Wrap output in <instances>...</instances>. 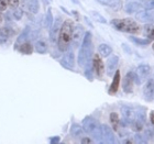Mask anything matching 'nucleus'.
Wrapping results in <instances>:
<instances>
[{
  "mask_svg": "<svg viewBox=\"0 0 154 144\" xmlns=\"http://www.w3.org/2000/svg\"><path fill=\"white\" fill-rule=\"evenodd\" d=\"M93 55V41H91V33L86 32L83 38L82 47L78 53V65L80 67H85L87 64L90 63Z\"/></svg>",
  "mask_w": 154,
  "mask_h": 144,
  "instance_id": "nucleus-1",
  "label": "nucleus"
},
{
  "mask_svg": "<svg viewBox=\"0 0 154 144\" xmlns=\"http://www.w3.org/2000/svg\"><path fill=\"white\" fill-rule=\"evenodd\" d=\"M73 22L71 20H66L61 26L60 34H58V48L60 51H67L72 43V35H73Z\"/></svg>",
  "mask_w": 154,
  "mask_h": 144,
  "instance_id": "nucleus-2",
  "label": "nucleus"
},
{
  "mask_svg": "<svg viewBox=\"0 0 154 144\" xmlns=\"http://www.w3.org/2000/svg\"><path fill=\"white\" fill-rule=\"evenodd\" d=\"M111 24L115 29L118 31L125 33H130V34H137L141 31V26L132 19H113L111 21Z\"/></svg>",
  "mask_w": 154,
  "mask_h": 144,
  "instance_id": "nucleus-3",
  "label": "nucleus"
},
{
  "mask_svg": "<svg viewBox=\"0 0 154 144\" xmlns=\"http://www.w3.org/2000/svg\"><path fill=\"white\" fill-rule=\"evenodd\" d=\"M83 129L84 131L88 133L90 136H93L96 141L101 142V127L91 117H86L83 120Z\"/></svg>",
  "mask_w": 154,
  "mask_h": 144,
  "instance_id": "nucleus-4",
  "label": "nucleus"
},
{
  "mask_svg": "<svg viewBox=\"0 0 154 144\" xmlns=\"http://www.w3.org/2000/svg\"><path fill=\"white\" fill-rule=\"evenodd\" d=\"M121 113L123 117V123L125 125H131L137 120V111L129 106L121 107Z\"/></svg>",
  "mask_w": 154,
  "mask_h": 144,
  "instance_id": "nucleus-5",
  "label": "nucleus"
},
{
  "mask_svg": "<svg viewBox=\"0 0 154 144\" xmlns=\"http://www.w3.org/2000/svg\"><path fill=\"white\" fill-rule=\"evenodd\" d=\"M61 23L62 19L60 17H57L55 21L52 23V28L51 31H50V41H51L52 44H55L58 40V34H60V30H61Z\"/></svg>",
  "mask_w": 154,
  "mask_h": 144,
  "instance_id": "nucleus-6",
  "label": "nucleus"
},
{
  "mask_svg": "<svg viewBox=\"0 0 154 144\" xmlns=\"http://www.w3.org/2000/svg\"><path fill=\"white\" fill-rule=\"evenodd\" d=\"M100 127H101V142L103 143H116V136L112 130L107 124H103Z\"/></svg>",
  "mask_w": 154,
  "mask_h": 144,
  "instance_id": "nucleus-7",
  "label": "nucleus"
},
{
  "mask_svg": "<svg viewBox=\"0 0 154 144\" xmlns=\"http://www.w3.org/2000/svg\"><path fill=\"white\" fill-rule=\"evenodd\" d=\"M143 98L149 103L154 100V79L152 78H149L148 81L145 83L143 88Z\"/></svg>",
  "mask_w": 154,
  "mask_h": 144,
  "instance_id": "nucleus-8",
  "label": "nucleus"
},
{
  "mask_svg": "<svg viewBox=\"0 0 154 144\" xmlns=\"http://www.w3.org/2000/svg\"><path fill=\"white\" fill-rule=\"evenodd\" d=\"M61 65L66 69H71L73 71L74 69V65H75V56H74V52L69 51L67 52L66 54L62 57V60L60 61Z\"/></svg>",
  "mask_w": 154,
  "mask_h": 144,
  "instance_id": "nucleus-9",
  "label": "nucleus"
},
{
  "mask_svg": "<svg viewBox=\"0 0 154 144\" xmlns=\"http://www.w3.org/2000/svg\"><path fill=\"white\" fill-rule=\"evenodd\" d=\"M135 18L141 21V22L150 23L154 22V9L152 10H146V11H139L135 14Z\"/></svg>",
  "mask_w": 154,
  "mask_h": 144,
  "instance_id": "nucleus-10",
  "label": "nucleus"
},
{
  "mask_svg": "<svg viewBox=\"0 0 154 144\" xmlns=\"http://www.w3.org/2000/svg\"><path fill=\"white\" fill-rule=\"evenodd\" d=\"M133 85H134L133 73H132V72H129V73L127 74V76L123 78V81H122V88H123V91L127 93H131L132 90H133Z\"/></svg>",
  "mask_w": 154,
  "mask_h": 144,
  "instance_id": "nucleus-11",
  "label": "nucleus"
},
{
  "mask_svg": "<svg viewBox=\"0 0 154 144\" xmlns=\"http://www.w3.org/2000/svg\"><path fill=\"white\" fill-rule=\"evenodd\" d=\"M93 66H94V69L96 72L97 76L98 77H101L105 73V65H103V62L101 61V58L99 57V55L96 54L94 55V58H93Z\"/></svg>",
  "mask_w": 154,
  "mask_h": 144,
  "instance_id": "nucleus-12",
  "label": "nucleus"
},
{
  "mask_svg": "<svg viewBox=\"0 0 154 144\" xmlns=\"http://www.w3.org/2000/svg\"><path fill=\"white\" fill-rule=\"evenodd\" d=\"M84 28L82 26H77L76 28L73 29V35H72V42H73V45L74 47H77L78 44L82 42V38H83L84 34Z\"/></svg>",
  "mask_w": 154,
  "mask_h": 144,
  "instance_id": "nucleus-13",
  "label": "nucleus"
},
{
  "mask_svg": "<svg viewBox=\"0 0 154 144\" xmlns=\"http://www.w3.org/2000/svg\"><path fill=\"white\" fill-rule=\"evenodd\" d=\"M150 74H151V67H150V65H148V64L139 65L138 69H137V75H138L140 81L148 79L149 76H150Z\"/></svg>",
  "mask_w": 154,
  "mask_h": 144,
  "instance_id": "nucleus-14",
  "label": "nucleus"
},
{
  "mask_svg": "<svg viewBox=\"0 0 154 144\" xmlns=\"http://www.w3.org/2000/svg\"><path fill=\"white\" fill-rule=\"evenodd\" d=\"M118 63H119V57L117 55H112L111 57L108 58V61H107V74L108 75L111 76L115 73L116 69H117Z\"/></svg>",
  "mask_w": 154,
  "mask_h": 144,
  "instance_id": "nucleus-15",
  "label": "nucleus"
},
{
  "mask_svg": "<svg viewBox=\"0 0 154 144\" xmlns=\"http://www.w3.org/2000/svg\"><path fill=\"white\" fill-rule=\"evenodd\" d=\"M142 9H143V6L140 2H137V1L129 2L125 6V10L127 13H137L139 11H141Z\"/></svg>",
  "mask_w": 154,
  "mask_h": 144,
  "instance_id": "nucleus-16",
  "label": "nucleus"
},
{
  "mask_svg": "<svg viewBox=\"0 0 154 144\" xmlns=\"http://www.w3.org/2000/svg\"><path fill=\"white\" fill-rule=\"evenodd\" d=\"M119 85H120V72L117 71L115 73L113 80H112V83H111V85H110L108 93H109L110 95H115V93H117V91H118V89H119Z\"/></svg>",
  "mask_w": 154,
  "mask_h": 144,
  "instance_id": "nucleus-17",
  "label": "nucleus"
},
{
  "mask_svg": "<svg viewBox=\"0 0 154 144\" xmlns=\"http://www.w3.org/2000/svg\"><path fill=\"white\" fill-rule=\"evenodd\" d=\"M26 8L31 13H38L40 9V3L38 0H28L26 1Z\"/></svg>",
  "mask_w": 154,
  "mask_h": 144,
  "instance_id": "nucleus-18",
  "label": "nucleus"
},
{
  "mask_svg": "<svg viewBox=\"0 0 154 144\" xmlns=\"http://www.w3.org/2000/svg\"><path fill=\"white\" fill-rule=\"evenodd\" d=\"M99 2H101L103 5H106L108 7H111L113 9L116 10H119L121 8V0H98Z\"/></svg>",
  "mask_w": 154,
  "mask_h": 144,
  "instance_id": "nucleus-19",
  "label": "nucleus"
},
{
  "mask_svg": "<svg viewBox=\"0 0 154 144\" xmlns=\"http://www.w3.org/2000/svg\"><path fill=\"white\" fill-rule=\"evenodd\" d=\"M17 48H18L21 53H23V54H31L33 51L32 45L30 44V43H28V42H23V43H21V45H18Z\"/></svg>",
  "mask_w": 154,
  "mask_h": 144,
  "instance_id": "nucleus-20",
  "label": "nucleus"
},
{
  "mask_svg": "<svg viewBox=\"0 0 154 144\" xmlns=\"http://www.w3.org/2000/svg\"><path fill=\"white\" fill-rule=\"evenodd\" d=\"M35 50L40 54H45L48 52V44L44 40H38L35 43Z\"/></svg>",
  "mask_w": 154,
  "mask_h": 144,
  "instance_id": "nucleus-21",
  "label": "nucleus"
},
{
  "mask_svg": "<svg viewBox=\"0 0 154 144\" xmlns=\"http://www.w3.org/2000/svg\"><path fill=\"white\" fill-rule=\"evenodd\" d=\"M98 51H99V54L103 56V57H107L111 54L112 52V48L110 47L108 44H100L99 47H98Z\"/></svg>",
  "mask_w": 154,
  "mask_h": 144,
  "instance_id": "nucleus-22",
  "label": "nucleus"
},
{
  "mask_svg": "<svg viewBox=\"0 0 154 144\" xmlns=\"http://www.w3.org/2000/svg\"><path fill=\"white\" fill-rule=\"evenodd\" d=\"M71 134L73 135L74 138H80V136L83 135V128H82L80 125L74 123V124L71 127Z\"/></svg>",
  "mask_w": 154,
  "mask_h": 144,
  "instance_id": "nucleus-23",
  "label": "nucleus"
},
{
  "mask_svg": "<svg viewBox=\"0 0 154 144\" xmlns=\"http://www.w3.org/2000/svg\"><path fill=\"white\" fill-rule=\"evenodd\" d=\"M30 31H31V30H30V26H26V29L22 31V33L19 35L18 40H17V44L20 45L21 43H23L24 41H26V38H28V36H29V34H30Z\"/></svg>",
  "mask_w": 154,
  "mask_h": 144,
  "instance_id": "nucleus-24",
  "label": "nucleus"
},
{
  "mask_svg": "<svg viewBox=\"0 0 154 144\" xmlns=\"http://www.w3.org/2000/svg\"><path fill=\"white\" fill-rule=\"evenodd\" d=\"M53 23V16H52V10L48 9L46 14H45V19H44V23H43V26L44 28H50Z\"/></svg>",
  "mask_w": 154,
  "mask_h": 144,
  "instance_id": "nucleus-25",
  "label": "nucleus"
},
{
  "mask_svg": "<svg viewBox=\"0 0 154 144\" xmlns=\"http://www.w3.org/2000/svg\"><path fill=\"white\" fill-rule=\"evenodd\" d=\"M144 33L148 36L149 40H153L154 38V24H146L144 26Z\"/></svg>",
  "mask_w": 154,
  "mask_h": 144,
  "instance_id": "nucleus-26",
  "label": "nucleus"
},
{
  "mask_svg": "<svg viewBox=\"0 0 154 144\" xmlns=\"http://www.w3.org/2000/svg\"><path fill=\"white\" fill-rule=\"evenodd\" d=\"M110 122H111V124H112V128L113 130H118V125H119V118H118V115L116 113V112H111L110 113Z\"/></svg>",
  "mask_w": 154,
  "mask_h": 144,
  "instance_id": "nucleus-27",
  "label": "nucleus"
},
{
  "mask_svg": "<svg viewBox=\"0 0 154 144\" xmlns=\"http://www.w3.org/2000/svg\"><path fill=\"white\" fill-rule=\"evenodd\" d=\"M90 16L93 17L94 19L96 20L97 22H99V23H107V20L103 18L101 14H100L99 12H97V11H90Z\"/></svg>",
  "mask_w": 154,
  "mask_h": 144,
  "instance_id": "nucleus-28",
  "label": "nucleus"
},
{
  "mask_svg": "<svg viewBox=\"0 0 154 144\" xmlns=\"http://www.w3.org/2000/svg\"><path fill=\"white\" fill-rule=\"evenodd\" d=\"M130 40H131L133 43H135V44H138V45H148V44H150V42H151V40H149V38L143 40V38H135V36H131Z\"/></svg>",
  "mask_w": 154,
  "mask_h": 144,
  "instance_id": "nucleus-29",
  "label": "nucleus"
},
{
  "mask_svg": "<svg viewBox=\"0 0 154 144\" xmlns=\"http://www.w3.org/2000/svg\"><path fill=\"white\" fill-rule=\"evenodd\" d=\"M141 5L146 10L154 9V0H141Z\"/></svg>",
  "mask_w": 154,
  "mask_h": 144,
  "instance_id": "nucleus-30",
  "label": "nucleus"
},
{
  "mask_svg": "<svg viewBox=\"0 0 154 144\" xmlns=\"http://www.w3.org/2000/svg\"><path fill=\"white\" fill-rule=\"evenodd\" d=\"M13 17H14V19L20 20L22 18V10L20 9V8H17V9L14 10V12H13Z\"/></svg>",
  "mask_w": 154,
  "mask_h": 144,
  "instance_id": "nucleus-31",
  "label": "nucleus"
},
{
  "mask_svg": "<svg viewBox=\"0 0 154 144\" xmlns=\"http://www.w3.org/2000/svg\"><path fill=\"white\" fill-rule=\"evenodd\" d=\"M10 30L9 29H7V28H3V29H1L0 30V35L2 36V38H8L9 36V34H10Z\"/></svg>",
  "mask_w": 154,
  "mask_h": 144,
  "instance_id": "nucleus-32",
  "label": "nucleus"
},
{
  "mask_svg": "<svg viewBox=\"0 0 154 144\" xmlns=\"http://www.w3.org/2000/svg\"><path fill=\"white\" fill-rule=\"evenodd\" d=\"M7 3H8L10 7L16 8V7H18V5H19V0H7Z\"/></svg>",
  "mask_w": 154,
  "mask_h": 144,
  "instance_id": "nucleus-33",
  "label": "nucleus"
},
{
  "mask_svg": "<svg viewBox=\"0 0 154 144\" xmlns=\"http://www.w3.org/2000/svg\"><path fill=\"white\" fill-rule=\"evenodd\" d=\"M7 0H0V11H5L7 9Z\"/></svg>",
  "mask_w": 154,
  "mask_h": 144,
  "instance_id": "nucleus-34",
  "label": "nucleus"
},
{
  "mask_svg": "<svg viewBox=\"0 0 154 144\" xmlns=\"http://www.w3.org/2000/svg\"><path fill=\"white\" fill-rule=\"evenodd\" d=\"M134 140H135V142H138V143H144V142H146L145 140H143V139H142L141 135H139V134L135 135Z\"/></svg>",
  "mask_w": 154,
  "mask_h": 144,
  "instance_id": "nucleus-35",
  "label": "nucleus"
},
{
  "mask_svg": "<svg viewBox=\"0 0 154 144\" xmlns=\"http://www.w3.org/2000/svg\"><path fill=\"white\" fill-rule=\"evenodd\" d=\"M50 142H51V143H58V142H60V138H58V136L51 138V139H50Z\"/></svg>",
  "mask_w": 154,
  "mask_h": 144,
  "instance_id": "nucleus-36",
  "label": "nucleus"
},
{
  "mask_svg": "<svg viewBox=\"0 0 154 144\" xmlns=\"http://www.w3.org/2000/svg\"><path fill=\"white\" fill-rule=\"evenodd\" d=\"M150 119H151L152 124L154 125V111H152V112H151V115H150Z\"/></svg>",
  "mask_w": 154,
  "mask_h": 144,
  "instance_id": "nucleus-37",
  "label": "nucleus"
},
{
  "mask_svg": "<svg viewBox=\"0 0 154 144\" xmlns=\"http://www.w3.org/2000/svg\"><path fill=\"white\" fill-rule=\"evenodd\" d=\"M90 140L89 139H83V140H82V143H90Z\"/></svg>",
  "mask_w": 154,
  "mask_h": 144,
  "instance_id": "nucleus-38",
  "label": "nucleus"
},
{
  "mask_svg": "<svg viewBox=\"0 0 154 144\" xmlns=\"http://www.w3.org/2000/svg\"><path fill=\"white\" fill-rule=\"evenodd\" d=\"M2 22V16H1V14H0V23Z\"/></svg>",
  "mask_w": 154,
  "mask_h": 144,
  "instance_id": "nucleus-39",
  "label": "nucleus"
},
{
  "mask_svg": "<svg viewBox=\"0 0 154 144\" xmlns=\"http://www.w3.org/2000/svg\"><path fill=\"white\" fill-rule=\"evenodd\" d=\"M152 48H153V50H154V43H153V45H152Z\"/></svg>",
  "mask_w": 154,
  "mask_h": 144,
  "instance_id": "nucleus-40",
  "label": "nucleus"
},
{
  "mask_svg": "<svg viewBox=\"0 0 154 144\" xmlns=\"http://www.w3.org/2000/svg\"><path fill=\"white\" fill-rule=\"evenodd\" d=\"M48 1H51V0H48Z\"/></svg>",
  "mask_w": 154,
  "mask_h": 144,
  "instance_id": "nucleus-41",
  "label": "nucleus"
}]
</instances>
